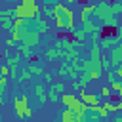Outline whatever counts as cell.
Segmentation results:
<instances>
[{
    "label": "cell",
    "mask_w": 122,
    "mask_h": 122,
    "mask_svg": "<svg viewBox=\"0 0 122 122\" xmlns=\"http://www.w3.org/2000/svg\"><path fill=\"white\" fill-rule=\"evenodd\" d=\"M53 19H55L57 29H61V30H72V27H74V15L65 4L53 6Z\"/></svg>",
    "instance_id": "6da1fadb"
},
{
    "label": "cell",
    "mask_w": 122,
    "mask_h": 122,
    "mask_svg": "<svg viewBox=\"0 0 122 122\" xmlns=\"http://www.w3.org/2000/svg\"><path fill=\"white\" fill-rule=\"evenodd\" d=\"M13 105H15L13 111H15V116H17V118H29V116L32 114V112H30V107H29L27 95H17Z\"/></svg>",
    "instance_id": "7a4b0ae2"
},
{
    "label": "cell",
    "mask_w": 122,
    "mask_h": 122,
    "mask_svg": "<svg viewBox=\"0 0 122 122\" xmlns=\"http://www.w3.org/2000/svg\"><path fill=\"white\" fill-rule=\"evenodd\" d=\"M78 99H80V101H84L88 107L99 105V99H97V95H95V93H88L86 90H80V93H78Z\"/></svg>",
    "instance_id": "3957f363"
},
{
    "label": "cell",
    "mask_w": 122,
    "mask_h": 122,
    "mask_svg": "<svg viewBox=\"0 0 122 122\" xmlns=\"http://www.w3.org/2000/svg\"><path fill=\"white\" fill-rule=\"evenodd\" d=\"M61 101H63V105H65L67 109H71V111H72V109H74V105H76L80 99L76 97V93H63V95H61Z\"/></svg>",
    "instance_id": "277c9868"
},
{
    "label": "cell",
    "mask_w": 122,
    "mask_h": 122,
    "mask_svg": "<svg viewBox=\"0 0 122 122\" xmlns=\"http://www.w3.org/2000/svg\"><path fill=\"white\" fill-rule=\"evenodd\" d=\"M93 13H95V6H92V4H90V6H84L82 11H80V21H82V25H84V23H90V17H92Z\"/></svg>",
    "instance_id": "5b68a950"
},
{
    "label": "cell",
    "mask_w": 122,
    "mask_h": 122,
    "mask_svg": "<svg viewBox=\"0 0 122 122\" xmlns=\"http://www.w3.org/2000/svg\"><path fill=\"white\" fill-rule=\"evenodd\" d=\"M38 40H40L38 32H30V30H29V32L25 34V38H23V46H27V48H29V46H36Z\"/></svg>",
    "instance_id": "8992f818"
},
{
    "label": "cell",
    "mask_w": 122,
    "mask_h": 122,
    "mask_svg": "<svg viewBox=\"0 0 122 122\" xmlns=\"http://www.w3.org/2000/svg\"><path fill=\"white\" fill-rule=\"evenodd\" d=\"M111 61L118 67V65H122V48L120 46H114L112 50H111Z\"/></svg>",
    "instance_id": "52a82bcc"
},
{
    "label": "cell",
    "mask_w": 122,
    "mask_h": 122,
    "mask_svg": "<svg viewBox=\"0 0 122 122\" xmlns=\"http://www.w3.org/2000/svg\"><path fill=\"white\" fill-rule=\"evenodd\" d=\"M61 122H76V114H74V111H71V109H65V111H61Z\"/></svg>",
    "instance_id": "ba28073f"
},
{
    "label": "cell",
    "mask_w": 122,
    "mask_h": 122,
    "mask_svg": "<svg viewBox=\"0 0 122 122\" xmlns=\"http://www.w3.org/2000/svg\"><path fill=\"white\" fill-rule=\"evenodd\" d=\"M82 29H84V32H92V34H99V30H101V27L99 25H95V23H84L82 25Z\"/></svg>",
    "instance_id": "9c48e42d"
},
{
    "label": "cell",
    "mask_w": 122,
    "mask_h": 122,
    "mask_svg": "<svg viewBox=\"0 0 122 122\" xmlns=\"http://www.w3.org/2000/svg\"><path fill=\"white\" fill-rule=\"evenodd\" d=\"M114 42H116V38L114 36H105L103 40H101V48H114Z\"/></svg>",
    "instance_id": "30bf717a"
},
{
    "label": "cell",
    "mask_w": 122,
    "mask_h": 122,
    "mask_svg": "<svg viewBox=\"0 0 122 122\" xmlns=\"http://www.w3.org/2000/svg\"><path fill=\"white\" fill-rule=\"evenodd\" d=\"M34 90H36V95H38V101H40V103H46V93H44V88H42V86L38 84V86H36Z\"/></svg>",
    "instance_id": "8fae6325"
},
{
    "label": "cell",
    "mask_w": 122,
    "mask_h": 122,
    "mask_svg": "<svg viewBox=\"0 0 122 122\" xmlns=\"http://www.w3.org/2000/svg\"><path fill=\"white\" fill-rule=\"evenodd\" d=\"M103 107H105V111H107V112H114V111H118V105H116V103H112V101H105V103H103Z\"/></svg>",
    "instance_id": "7c38bea8"
},
{
    "label": "cell",
    "mask_w": 122,
    "mask_h": 122,
    "mask_svg": "<svg viewBox=\"0 0 122 122\" xmlns=\"http://www.w3.org/2000/svg\"><path fill=\"white\" fill-rule=\"evenodd\" d=\"M51 90H53L55 93H59V95H63V90H65V84H63V82H57V84H53V86H51Z\"/></svg>",
    "instance_id": "4fadbf2b"
},
{
    "label": "cell",
    "mask_w": 122,
    "mask_h": 122,
    "mask_svg": "<svg viewBox=\"0 0 122 122\" xmlns=\"http://www.w3.org/2000/svg\"><path fill=\"white\" fill-rule=\"evenodd\" d=\"M101 95L109 101V97H111V88H109V86H103V88H101Z\"/></svg>",
    "instance_id": "5bb4252c"
},
{
    "label": "cell",
    "mask_w": 122,
    "mask_h": 122,
    "mask_svg": "<svg viewBox=\"0 0 122 122\" xmlns=\"http://www.w3.org/2000/svg\"><path fill=\"white\" fill-rule=\"evenodd\" d=\"M76 55H78V51L76 50H71V51L65 53V59H76Z\"/></svg>",
    "instance_id": "9a60e30c"
},
{
    "label": "cell",
    "mask_w": 122,
    "mask_h": 122,
    "mask_svg": "<svg viewBox=\"0 0 122 122\" xmlns=\"http://www.w3.org/2000/svg\"><path fill=\"white\" fill-rule=\"evenodd\" d=\"M74 38H76V40H82V38H84V30H76V32H74Z\"/></svg>",
    "instance_id": "2e32d148"
},
{
    "label": "cell",
    "mask_w": 122,
    "mask_h": 122,
    "mask_svg": "<svg viewBox=\"0 0 122 122\" xmlns=\"http://www.w3.org/2000/svg\"><path fill=\"white\" fill-rule=\"evenodd\" d=\"M50 99H51V101H57V99H59V93H55V92L51 90V92H50Z\"/></svg>",
    "instance_id": "e0dca14e"
},
{
    "label": "cell",
    "mask_w": 122,
    "mask_h": 122,
    "mask_svg": "<svg viewBox=\"0 0 122 122\" xmlns=\"http://www.w3.org/2000/svg\"><path fill=\"white\" fill-rule=\"evenodd\" d=\"M114 74H116V76H122V65L116 67V72H114Z\"/></svg>",
    "instance_id": "ac0fdd59"
},
{
    "label": "cell",
    "mask_w": 122,
    "mask_h": 122,
    "mask_svg": "<svg viewBox=\"0 0 122 122\" xmlns=\"http://www.w3.org/2000/svg\"><path fill=\"white\" fill-rule=\"evenodd\" d=\"M116 105H118V111H122V99H120V101H118Z\"/></svg>",
    "instance_id": "d6986e66"
},
{
    "label": "cell",
    "mask_w": 122,
    "mask_h": 122,
    "mask_svg": "<svg viewBox=\"0 0 122 122\" xmlns=\"http://www.w3.org/2000/svg\"><path fill=\"white\" fill-rule=\"evenodd\" d=\"M118 36H122V25H118Z\"/></svg>",
    "instance_id": "ffe728a7"
},
{
    "label": "cell",
    "mask_w": 122,
    "mask_h": 122,
    "mask_svg": "<svg viewBox=\"0 0 122 122\" xmlns=\"http://www.w3.org/2000/svg\"><path fill=\"white\" fill-rule=\"evenodd\" d=\"M118 95H120V99H122V88H120V92H118Z\"/></svg>",
    "instance_id": "44dd1931"
}]
</instances>
